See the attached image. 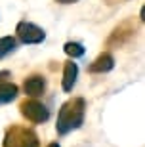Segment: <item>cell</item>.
Returning <instances> with one entry per match:
<instances>
[{
    "instance_id": "7c38bea8",
    "label": "cell",
    "mask_w": 145,
    "mask_h": 147,
    "mask_svg": "<svg viewBox=\"0 0 145 147\" xmlns=\"http://www.w3.org/2000/svg\"><path fill=\"white\" fill-rule=\"evenodd\" d=\"M48 147H59V145H57V143H50Z\"/></svg>"
},
{
    "instance_id": "52a82bcc",
    "label": "cell",
    "mask_w": 145,
    "mask_h": 147,
    "mask_svg": "<svg viewBox=\"0 0 145 147\" xmlns=\"http://www.w3.org/2000/svg\"><path fill=\"white\" fill-rule=\"evenodd\" d=\"M109 69H113V57L109 54H103L101 57H97L96 63L90 67L92 73H103V71H109Z\"/></svg>"
},
{
    "instance_id": "8fae6325",
    "label": "cell",
    "mask_w": 145,
    "mask_h": 147,
    "mask_svg": "<svg viewBox=\"0 0 145 147\" xmlns=\"http://www.w3.org/2000/svg\"><path fill=\"white\" fill-rule=\"evenodd\" d=\"M57 2H61V4H71V2H75V0H57Z\"/></svg>"
},
{
    "instance_id": "30bf717a",
    "label": "cell",
    "mask_w": 145,
    "mask_h": 147,
    "mask_svg": "<svg viewBox=\"0 0 145 147\" xmlns=\"http://www.w3.org/2000/svg\"><path fill=\"white\" fill-rule=\"evenodd\" d=\"M65 52L69 55H73V57H80V55L84 54V48L76 42H69V44H65Z\"/></svg>"
},
{
    "instance_id": "5b68a950",
    "label": "cell",
    "mask_w": 145,
    "mask_h": 147,
    "mask_svg": "<svg viewBox=\"0 0 145 147\" xmlns=\"http://www.w3.org/2000/svg\"><path fill=\"white\" fill-rule=\"evenodd\" d=\"M44 86H46V82L40 78V76H31V78H27L25 80V94L27 96H32V98H36V96H40V94L44 92Z\"/></svg>"
},
{
    "instance_id": "3957f363",
    "label": "cell",
    "mask_w": 145,
    "mask_h": 147,
    "mask_svg": "<svg viewBox=\"0 0 145 147\" xmlns=\"http://www.w3.org/2000/svg\"><path fill=\"white\" fill-rule=\"evenodd\" d=\"M21 111L29 120H32V122H44V120L50 117L48 109H46L42 103L34 101V99H32V101H25V103L21 105Z\"/></svg>"
},
{
    "instance_id": "277c9868",
    "label": "cell",
    "mask_w": 145,
    "mask_h": 147,
    "mask_svg": "<svg viewBox=\"0 0 145 147\" xmlns=\"http://www.w3.org/2000/svg\"><path fill=\"white\" fill-rule=\"evenodd\" d=\"M6 147H36V138L31 132L13 130V134H10L6 140Z\"/></svg>"
},
{
    "instance_id": "6da1fadb",
    "label": "cell",
    "mask_w": 145,
    "mask_h": 147,
    "mask_svg": "<svg viewBox=\"0 0 145 147\" xmlns=\"http://www.w3.org/2000/svg\"><path fill=\"white\" fill-rule=\"evenodd\" d=\"M84 119V101L82 99H73L65 103L59 111V120H57V130L61 134H67L73 128H78Z\"/></svg>"
},
{
    "instance_id": "ba28073f",
    "label": "cell",
    "mask_w": 145,
    "mask_h": 147,
    "mask_svg": "<svg viewBox=\"0 0 145 147\" xmlns=\"http://www.w3.org/2000/svg\"><path fill=\"white\" fill-rule=\"evenodd\" d=\"M17 94V88L10 82H4V84H0V103H8L11 99L16 98Z\"/></svg>"
},
{
    "instance_id": "9c48e42d",
    "label": "cell",
    "mask_w": 145,
    "mask_h": 147,
    "mask_svg": "<svg viewBox=\"0 0 145 147\" xmlns=\"http://www.w3.org/2000/svg\"><path fill=\"white\" fill-rule=\"evenodd\" d=\"M13 48H16V40H13L11 36L0 38V57H2V55H6L8 52H11Z\"/></svg>"
},
{
    "instance_id": "8992f818",
    "label": "cell",
    "mask_w": 145,
    "mask_h": 147,
    "mask_svg": "<svg viewBox=\"0 0 145 147\" xmlns=\"http://www.w3.org/2000/svg\"><path fill=\"white\" fill-rule=\"evenodd\" d=\"M76 73H78V69H76L75 63H67L65 65V75H63V90H73V86H75L76 82Z\"/></svg>"
},
{
    "instance_id": "7a4b0ae2",
    "label": "cell",
    "mask_w": 145,
    "mask_h": 147,
    "mask_svg": "<svg viewBox=\"0 0 145 147\" xmlns=\"http://www.w3.org/2000/svg\"><path fill=\"white\" fill-rule=\"evenodd\" d=\"M17 36L21 38V42H25V44H38L44 40V31L38 29L36 25H32V23L23 21L17 25Z\"/></svg>"
}]
</instances>
